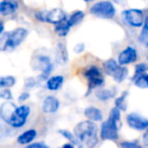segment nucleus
Returning <instances> with one entry per match:
<instances>
[{"label": "nucleus", "mask_w": 148, "mask_h": 148, "mask_svg": "<svg viewBox=\"0 0 148 148\" xmlns=\"http://www.w3.org/2000/svg\"><path fill=\"white\" fill-rule=\"evenodd\" d=\"M125 22L133 27H141L144 24V13L141 9H127L122 12Z\"/></svg>", "instance_id": "9d476101"}, {"label": "nucleus", "mask_w": 148, "mask_h": 148, "mask_svg": "<svg viewBox=\"0 0 148 148\" xmlns=\"http://www.w3.org/2000/svg\"><path fill=\"white\" fill-rule=\"evenodd\" d=\"M85 2H91V1H93V0H84Z\"/></svg>", "instance_id": "ea45409f"}, {"label": "nucleus", "mask_w": 148, "mask_h": 148, "mask_svg": "<svg viewBox=\"0 0 148 148\" xmlns=\"http://www.w3.org/2000/svg\"><path fill=\"white\" fill-rule=\"evenodd\" d=\"M120 148H142V145L138 141H122Z\"/></svg>", "instance_id": "c85d7f7f"}, {"label": "nucleus", "mask_w": 148, "mask_h": 148, "mask_svg": "<svg viewBox=\"0 0 148 148\" xmlns=\"http://www.w3.org/2000/svg\"><path fill=\"white\" fill-rule=\"evenodd\" d=\"M99 128L95 122L84 120L79 122L74 128V134L83 146L95 148L99 142Z\"/></svg>", "instance_id": "f257e3e1"}, {"label": "nucleus", "mask_w": 148, "mask_h": 148, "mask_svg": "<svg viewBox=\"0 0 148 148\" xmlns=\"http://www.w3.org/2000/svg\"><path fill=\"white\" fill-rule=\"evenodd\" d=\"M138 55H137L136 49L133 47H127L126 49H124L118 56V62L120 66H127V64H133L137 60Z\"/></svg>", "instance_id": "f8f14e48"}, {"label": "nucleus", "mask_w": 148, "mask_h": 148, "mask_svg": "<svg viewBox=\"0 0 148 148\" xmlns=\"http://www.w3.org/2000/svg\"><path fill=\"white\" fill-rule=\"evenodd\" d=\"M19 4L17 0H1L0 1V14L3 16H9L16 13Z\"/></svg>", "instance_id": "4468645a"}, {"label": "nucleus", "mask_w": 148, "mask_h": 148, "mask_svg": "<svg viewBox=\"0 0 148 148\" xmlns=\"http://www.w3.org/2000/svg\"><path fill=\"white\" fill-rule=\"evenodd\" d=\"M138 39L140 40V42L145 43V45L148 42V15L145 17L144 24L142 26V30H141V33L139 35Z\"/></svg>", "instance_id": "cd10ccee"}, {"label": "nucleus", "mask_w": 148, "mask_h": 148, "mask_svg": "<svg viewBox=\"0 0 148 148\" xmlns=\"http://www.w3.org/2000/svg\"><path fill=\"white\" fill-rule=\"evenodd\" d=\"M70 30H71V25L68 21V18L62 20L60 23H58L57 25H55V32L60 37L66 36L69 34V32H70Z\"/></svg>", "instance_id": "412c9836"}, {"label": "nucleus", "mask_w": 148, "mask_h": 148, "mask_svg": "<svg viewBox=\"0 0 148 148\" xmlns=\"http://www.w3.org/2000/svg\"><path fill=\"white\" fill-rule=\"evenodd\" d=\"M133 84L140 89H148V73L142 76L137 77L136 79H133Z\"/></svg>", "instance_id": "a878e982"}, {"label": "nucleus", "mask_w": 148, "mask_h": 148, "mask_svg": "<svg viewBox=\"0 0 148 148\" xmlns=\"http://www.w3.org/2000/svg\"><path fill=\"white\" fill-rule=\"evenodd\" d=\"M36 136H37V132L35 129H28V130L22 132L21 134L17 137L16 141H17L18 144L29 145V144H31V142L34 140Z\"/></svg>", "instance_id": "a211bd4d"}, {"label": "nucleus", "mask_w": 148, "mask_h": 148, "mask_svg": "<svg viewBox=\"0 0 148 148\" xmlns=\"http://www.w3.org/2000/svg\"><path fill=\"white\" fill-rule=\"evenodd\" d=\"M121 127V111L113 107L109 112L108 119L103 121L100 127V139L104 141H116L119 139V129Z\"/></svg>", "instance_id": "f03ea898"}, {"label": "nucleus", "mask_w": 148, "mask_h": 148, "mask_svg": "<svg viewBox=\"0 0 148 148\" xmlns=\"http://www.w3.org/2000/svg\"><path fill=\"white\" fill-rule=\"evenodd\" d=\"M30 114V107L27 105H21L16 107L14 112L12 113L11 117L6 123L13 128H21L25 125L28 116Z\"/></svg>", "instance_id": "1a4fd4ad"}, {"label": "nucleus", "mask_w": 148, "mask_h": 148, "mask_svg": "<svg viewBox=\"0 0 148 148\" xmlns=\"http://www.w3.org/2000/svg\"><path fill=\"white\" fill-rule=\"evenodd\" d=\"M95 96L99 101L107 102L109 100L115 98L116 90L115 89H98L95 92Z\"/></svg>", "instance_id": "aec40b11"}, {"label": "nucleus", "mask_w": 148, "mask_h": 148, "mask_svg": "<svg viewBox=\"0 0 148 148\" xmlns=\"http://www.w3.org/2000/svg\"><path fill=\"white\" fill-rule=\"evenodd\" d=\"M36 84H37V82L34 78H27L25 80V82H24V87H25L26 89H32L36 86Z\"/></svg>", "instance_id": "2f4dec72"}, {"label": "nucleus", "mask_w": 148, "mask_h": 148, "mask_svg": "<svg viewBox=\"0 0 148 148\" xmlns=\"http://www.w3.org/2000/svg\"><path fill=\"white\" fill-rule=\"evenodd\" d=\"M84 116L87 118V120H90L92 122H101L104 119L103 112L101 109L95 107V106H89L84 110Z\"/></svg>", "instance_id": "2eb2a0df"}, {"label": "nucleus", "mask_w": 148, "mask_h": 148, "mask_svg": "<svg viewBox=\"0 0 148 148\" xmlns=\"http://www.w3.org/2000/svg\"><path fill=\"white\" fill-rule=\"evenodd\" d=\"M64 82V78L60 75H57V76L49 77L47 79V83H45V86L47 89L49 91H58L62 87Z\"/></svg>", "instance_id": "6ab92c4d"}, {"label": "nucleus", "mask_w": 148, "mask_h": 148, "mask_svg": "<svg viewBox=\"0 0 148 148\" xmlns=\"http://www.w3.org/2000/svg\"><path fill=\"white\" fill-rule=\"evenodd\" d=\"M147 71H148V64H145V62H140V64H136L134 71V76L132 77V80L133 79H136L139 76L147 74Z\"/></svg>", "instance_id": "bb28decb"}, {"label": "nucleus", "mask_w": 148, "mask_h": 148, "mask_svg": "<svg viewBox=\"0 0 148 148\" xmlns=\"http://www.w3.org/2000/svg\"><path fill=\"white\" fill-rule=\"evenodd\" d=\"M35 18L41 22L55 24L62 22V20L66 19V14L62 8H53L51 10H40L35 13Z\"/></svg>", "instance_id": "0eeeda50"}, {"label": "nucleus", "mask_w": 148, "mask_h": 148, "mask_svg": "<svg viewBox=\"0 0 148 148\" xmlns=\"http://www.w3.org/2000/svg\"><path fill=\"white\" fill-rule=\"evenodd\" d=\"M56 60L60 64H66L69 62V53L64 42H59L56 47Z\"/></svg>", "instance_id": "f3484780"}, {"label": "nucleus", "mask_w": 148, "mask_h": 148, "mask_svg": "<svg viewBox=\"0 0 148 148\" xmlns=\"http://www.w3.org/2000/svg\"><path fill=\"white\" fill-rule=\"evenodd\" d=\"M84 51H85V43L81 42V43H78V45H75L74 51L76 53H82Z\"/></svg>", "instance_id": "72a5a7b5"}, {"label": "nucleus", "mask_w": 148, "mask_h": 148, "mask_svg": "<svg viewBox=\"0 0 148 148\" xmlns=\"http://www.w3.org/2000/svg\"><path fill=\"white\" fill-rule=\"evenodd\" d=\"M16 107H17V106L10 101L4 102V103L2 104L1 107H0V118L2 119V121H3L4 123L8 122V120L11 117L12 113H13L14 110L16 109Z\"/></svg>", "instance_id": "dca6fc26"}, {"label": "nucleus", "mask_w": 148, "mask_h": 148, "mask_svg": "<svg viewBox=\"0 0 148 148\" xmlns=\"http://www.w3.org/2000/svg\"><path fill=\"white\" fill-rule=\"evenodd\" d=\"M30 64L34 71H39L40 72L39 80L47 82L53 70V64L51 62V58L47 55H43V53L33 55Z\"/></svg>", "instance_id": "20e7f679"}, {"label": "nucleus", "mask_w": 148, "mask_h": 148, "mask_svg": "<svg viewBox=\"0 0 148 148\" xmlns=\"http://www.w3.org/2000/svg\"><path fill=\"white\" fill-rule=\"evenodd\" d=\"M103 69L106 75L112 77L113 80L116 83L120 84V83L124 82L127 79L129 74V70L126 66H120L118 60H115L114 59H110L106 60L103 64Z\"/></svg>", "instance_id": "423d86ee"}, {"label": "nucleus", "mask_w": 148, "mask_h": 148, "mask_svg": "<svg viewBox=\"0 0 148 148\" xmlns=\"http://www.w3.org/2000/svg\"><path fill=\"white\" fill-rule=\"evenodd\" d=\"M58 132H59L62 137H64L66 139H68V140L70 141V143L74 144L76 147H79V148H83V147H84L80 143V141H79L78 139H77V137L75 136L74 133H72L71 131L66 130V129H60V130H59Z\"/></svg>", "instance_id": "4be33fe9"}, {"label": "nucleus", "mask_w": 148, "mask_h": 148, "mask_svg": "<svg viewBox=\"0 0 148 148\" xmlns=\"http://www.w3.org/2000/svg\"><path fill=\"white\" fill-rule=\"evenodd\" d=\"M60 109V101L55 96H47L42 101L41 110L45 114H53Z\"/></svg>", "instance_id": "ddd939ff"}, {"label": "nucleus", "mask_w": 148, "mask_h": 148, "mask_svg": "<svg viewBox=\"0 0 148 148\" xmlns=\"http://www.w3.org/2000/svg\"><path fill=\"white\" fill-rule=\"evenodd\" d=\"M126 123L135 131H144L148 128V119L137 113H129L126 116Z\"/></svg>", "instance_id": "9b49d317"}, {"label": "nucleus", "mask_w": 148, "mask_h": 148, "mask_svg": "<svg viewBox=\"0 0 148 148\" xmlns=\"http://www.w3.org/2000/svg\"><path fill=\"white\" fill-rule=\"evenodd\" d=\"M29 93L28 92H23V93H21L19 95V97H18V101L20 102V103H23V102H25L26 100L29 98Z\"/></svg>", "instance_id": "f704fd0d"}, {"label": "nucleus", "mask_w": 148, "mask_h": 148, "mask_svg": "<svg viewBox=\"0 0 148 148\" xmlns=\"http://www.w3.org/2000/svg\"><path fill=\"white\" fill-rule=\"evenodd\" d=\"M60 148H76V146H75L74 144H72V143L69 142V143H64Z\"/></svg>", "instance_id": "4c0bfd02"}, {"label": "nucleus", "mask_w": 148, "mask_h": 148, "mask_svg": "<svg viewBox=\"0 0 148 148\" xmlns=\"http://www.w3.org/2000/svg\"><path fill=\"white\" fill-rule=\"evenodd\" d=\"M146 47H147V49H148V42L146 43Z\"/></svg>", "instance_id": "a19ab883"}, {"label": "nucleus", "mask_w": 148, "mask_h": 148, "mask_svg": "<svg viewBox=\"0 0 148 148\" xmlns=\"http://www.w3.org/2000/svg\"><path fill=\"white\" fill-rule=\"evenodd\" d=\"M12 98H13V96H12V93L9 89H2L0 91V99L5 100L7 102L12 100Z\"/></svg>", "instance_id": "c756f323"}, {"label": "nucleus", "mask_w": 148, "mask_h": 148, "mask_svg": "<svg viewBox=\"0 0 148 148\" xmlns=\"http://www.w3.org/2000/svg\"><path fill=\"white\" fill-rule=\"evenodd\" d=\"M127 95H128V92L127 91L123 92L119 97L116 98L115 101H114L115 107L117 108L118 110H120L121 112H125L127 110V101H126Z\"/></svg>", "instance_id": "b1692460"}, {"label": "nucleus", "mask_w": 148, "mask_h": 148, "mask_svg": "<svg viewBox=\"0 0 148 148\" xmlns=\"http://www.w3.org/2000/svg\"><path fill=\"white\" fill-rule=\"evenodd\" d=\"M25 148H49V145H47L43 142H34L31 143V144L27 145Z\"/></svg>", "instance_id": "473e14b6"}, {"label": "nucleus", "mask_w": 148, "mask_h": 148, "mask_svg": "<svg viewBox=\"0 0 148 148\" xmlns=\"http://www.w3.org/2000/svg\"><path fill=\"white\" fill-rule=\"evenodd\" d=\"M9 131L10 130L5 126V125H3L1 122H0V140H3L5 137H7L8 134H9Z\"/></svg>", "instance_id": "7c9ffc66"}, {"label": "nucleus", "mask_w": 148, "mask_h": 148, "mask_svg": "<svg viewBox=\"0 0 148 148\" xmlns=\"http://www.w3.org/2000/svg\"><path fill=\"white\" fill-rule=\"evenodd\" d=\"M83 75L88 82V92L86 95L88 96L95 89L101 88L105 84V78H104L103 72L98 68L97 66H89L83 72Z\"/></svg>", "instance_id": "39448f33"}, {"label": "nucleus", "mask_w": 148, "mask_h": 148, "mask_svg": "<svg viewBox=\"0 0 148 148\" xmlns=\"http://www.w3.org/2000/svg\"><path fill=\"white\" fill-rule=\"evenodd\" d=\"M28 35V30L24 27H17L13 30L6 31L0 37V51H13L16 49Z\"/></svg>", "instance_id": "7ed1b4c3"}, {"label": "nucleus", "mask_w": 148, "mask_h": 148, "mask_svg": "<svg viewBox=\"0 0 148 148\" xmlns=\"http://www.w3.org/2000/svg\"><path fill=\"white\" fill-rule=\"evenodd\" d=\"M142 142H143V145H144L145 147H148V128L142 136Z\"/></svg>", "instance_id": "c9c22d12"}, {"label": "nucleus", "mask_w": 148, "mask_h": 148, "mask_svg": "<svg viewBox=\"0 0 148 148\" xmlns=\"http://www.w3.org/2000/svg\"><path fill=\"white\" fill-rule=\"evenodd\" d=\"M16 84V79L13 76H0V89H9Z\"/></svg>", "instance_id": "393cba45"}, {"label": "nucleus", "mask_w": 148, "mask_h": 148, "mask_svg": "<svg viewBox=\"0 0 148 148\" xmlns=\"http://www.w3.org/2000/svg\"><path fill=\"white\" fill-rule=\"evenodd\" d=\"M113 1L117 4H122V3H124V2H126V0H113Z\"/></svg>", "instance_id": "58836bf2"}, {"label": "nucleus", "mask_w": 148, "mask_h": 148, "mask_svg": "<svg viewBox=\"0 0 148 148\" xmlns=\"http://www.w3.org/2000/svg\"><path fill=\"white\" fill-rule=\"evenodd\" d=\"M3 33H4V22L2 20H0V37L2 36Z\"/></svg>", "instance_id": "e433bc0d"}, {"label": "nucleus", "mask_w": 148, "mask_h": 148, "mask_svg": "<svg viewBox=\"0 0 148 148\" xmlns=\"http://www.w3.org/2000/svg\"><path fill=\"white\" fill-rule=\"evenodd\" d=\"M90 13L94 16L104 19H111L115 16L116 8L110 1H100L90 8Z\"/></svg>", "instance_id": "6e6552de"}, {"label": "nucleus", "mask_w": 148, "mask_h": 148, "mask_svg": "<svg viewBox=\"0 0 148 148\" xmlns=\"http://www.w3.org/2000/svg\"><path fill=\"white\" fill-rule=\"evenodd\" d=\"M85 18V13L81 10H77V11L73 12L70 16L68 17V21L70 23L71 27L75 25H78L79 23L83 21V19Z\"/></svg>", "instance_id": "5701e85b"}]
</instances>
